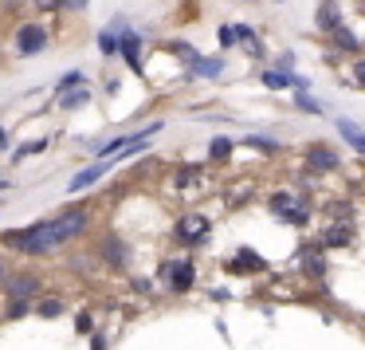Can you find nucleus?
<instances>
[{
    "label": "nucleus",
    "mask_w": 365,
    "mask_h": 350,
    "mask_svg": "<svg viewBox=\"0 0 365 350\" xmlns=\"http://www.w3.org/2000/svg\"><path fill=\"white\" fill-rule=\"evenodd\" d=\"M338 134L346 138V142L354 146L357 154H365V130H361V126H354L349 119H338Z\"/></svg>",
    "instance_id": "2eb2a0df"
},
{
    "label": "nucleus",
    "mask_w": 365,
    "mask_h": 350,
    "mask_svg": "<svg viewBox=\"0 0 365 350\" xmlns=\"http://www.w3.org/2000/svg\"><path fill=\"white\" fill-rule=\"evenodd\" d=\"M354 83L365 91V56H361V59H354Z\"/></svg>",
    "instance_id": "c85d7f7f"
},
{
    "label": "nucleus",
    "mask_w": 365,
    "mask_h": 350,
    "mask_svg": "<svg viewBox=\"0 0 365 350\" xmlns=\"http://www.w3.org/2000/svg\"><path fill=\"white\" fill-rule=\"evenodd\" d=\"M91 103V87H79V91H67V95H59V106L63 111H75V106Z\"/></svg>",
    "instance_id": "aec40b11"
},
{
    "label": "nucleus",
    "mask_w": 365,
    "mask_h": 350,
    "mask_svg": "<svg viewBox=\"0 0 365 350\" xmlns=\"http://www.w3.org/2000/svg\"><path fill=\"white\" fill-rule=\"evenodd\" d=\"M98 252H103V260L110 264V268H126L130 264V248L122 244L118 236H106L103 244H98Z\"/></svg>",
    "instance_id": "9d476101"
},
{
    "label": "nucleus",
    "mask_w": 365,
    "mask_h": 350,
    "mask_svg": "<svg viewBox=\"0 0 365 350\" xmlns=\"http://www.w3.org/2000/svg\"><path fill=\"white\" fill-rule=\"evenodd\" d=\"M98 51H103L106 59H114V56H122V36L114 32V28H106L103 36H98Z\"/></svg>",
    "instance_id": "dca6fc26"
},
{
    "label": "nucleus",
    "mask_w": 365,
    "mask_h": 350,
    "mask_svg": "<svg viewBox=\"0 0 365 350\" xmlns=\"http://www.w3.org/2000/svg\"><path fill=\"white\" fill-rule=\"evenodd\" d=\"M161 276H169V287H173V291H189L197 268H192V260H177V264H165Z\"/></svg>",
    "instance_id": "6e6552de"
},
{
    "label": "nucleus",
    "mask_w": 365,
    "mask_h": 350,
    "mask_svg": "<svg viewBox=\"0 0 365 350\" xmlns=\"http://www.w3.org/2000/svg\"><path fill=\"white\" fill-rule=\"evenodd\" d=\"M114 32L122 36V59H126V67H130L134 75H142V71H145V67H142V36H138V32H130L126 24H122V28H114Z\"/></svg>",
    "instance_id": "20e7f679"
},
{
    "label": "nucleus",
    "mask_w": 365,
    "mask_h": 350,
    "mask_svg": "<svg viewBox=\"0 0 365 350\" xmlns=\"http://www.w3.org/2000/svg\"><path fill=\"white\" fill-rule=\"evenodd\" d=\"M349 240H354V229H349V224H334V229L322 232V240H318V244H322V248H346Z\"/></svg>",
    "instance_id": "ddd939ff"
},
{
    "label": "nucleus",
    "mask_w": 365,
    "mask_h": 350,
    "mask_svg": "<svg viewBox=\"0 0 365 350\" xmlns=\"http://www.w3.org/2000/svg\"><path fill=\"white\" fill-rule=\"evenodd\" d=\"M307 166L310 169H338V154H334L330 146H314V150L307 154Z\"/></svg>",
    "instance_id": "f8f14e48"
},
{
    "label": "nucleus",
    "mask_w": 365,
    "mask_h": 350,
    "mask_svg": "<svg viewBox=\"0 0 365 350\" xmlns=\"http://www.w3.org/2000/svg\"><path fill=\"white\" fill-rule=\"evenodd\" d=\"M4 142H9V138H4V130H0V146H4Z\"/></svg>",
    "instance_id": "72a5a7b5"
},
{
    "label": "nucleus",
    "mask_w": 365,
    "mask_h": 350,
    "mask_svg": "<svg viewBox=\"0 0 365 350\" xmlns=\"http://www.w3.org/2000/svg\"><path fill=\"white\" fill-rule=\"evenodd\" d=\"M216 40H220V48H236V44H240V28L236 24H220V28H216Z\"/></svg>",
    "instance_id": "412c9836"
},
{
    "label": "nucleus",
    "mask_w": 365,
    "mask_h": 350,
    "mask_svg": "<svg viewBox=\"0 0 365 350\" xmlns=\"http://www.w3.org/2000/svg\"><path fill=\"white\" fill-rule=\"evenodd\" d=\"M259 79H263V87H271V91H287V87H291V71H279V67L263 71Z\"/></svg>",
    "instance_id": "a211bd4d"
},
{
    "label": "nucleus",
    "mask_w": 365,
    "mask_h": 350,
    "mask_svg": "<svg viewBox=\"0 0 365 350\" xmlns=\"http://www.w3.org/2000/svg\"><path fill=\"white\" fill-rule=\"evenodd\" d=\"M267 209H271L275 216H283V221L307 224V213H302V205H299V197H294V193H271Z\"/></svg>",
    "instance_id": "7ed1b4c3"
},
{
    "label": "nucleus",
    "mask_w": 365,
    "mask_h": 350,
    "mask_svg": "<svg viewBox=\"0 0 365 350\" xmlns=\"http://www.w3.org/2000/svg\"><path fill=\"white\" fill-rule=\"evenodd\" d=\"M79 83H87V75H83V71H67L63 79L56 83V95H67V91H75Z\"/></svg>",
    "instance_id": "4be33fe9"
},
{
    "label": "nucleus",
    "mask_w": 365,
    "mask_h": 350,
    "mask_svg": "<svg viewBox=\"0 0 365 350\" xmlns=\"http://www.w3.org/2000/svg\"><path fill=\"white\" fill-rule=\"evenodd\" d=\"M192 181H200V169H181V174H177V185H192Z\"/></svg>",
    "instance_id": "cd10ccee"
},
{
    "label": "nucleus",
    "mask_w": 365,
    "mask_h": 350,
    "mask_svg": "<svg viewBox=\"0 0 365 350\" xmlns=\"http://www.w3.org/2000/svg\"><path fill=\"white\" fill-rule=\"evenodd\" d=\"M48 48V28L43 24H20L16 28V56H40Z\"/></svg>",
    "instance_id": "f03ea898"
},
{
    "label": "nucleus",
    "mask_w": 365,
    "mask_h": 350,
    "mask_svg": "<svg viewBox=\"0 0 365 350\" xmlns=\"http://www.w3.org/2000/svg\"><path fill=\"white\" fill-rule=\"evenodd\" d=\"M28 311H36L28 299H9V311H4V319H9V323H16V319L28 315Z\"/></svg>",
    "instance_id": "5701e85b"
},
{
    "label": "nucleus",
    "mask_w": 365,
    "mask_h": 350,
    "mask_svg": "<svg viewBox=\"0 0 365 350\" xmlns=\"http://www.w3.org/2000/svg\"><path fill=\"white\" fill-rule=\"evenodd\" d=\"M228 154H232V142H228V138H216V142H212V161H224Z\"/></svg>",
    "instance_id": "a878e982"
},
{
    "label": "nucleus",
    "mask_w": 365,
    "mask_h": 350,
    "mask_svg": "<svg viewBox=\"0 0 365 350\" xmlns=\"http://www.w3.org/2000/svg\"><path fill=\"white\" fill-rule=\"evenodd\" d=\"M314 28L322 36H330L334 28H341V4L338 0H318V9H314Z\"/></svg>",
    "instance_id": "0eeeda50"
},
{
    "label": "nucleus",
    "mask_w": 365,
    "mask_h": 350,
    "mask_svg": "<svg viewBox=\"0 0 365 350\" xmlns=\"http://www.w3.org/2000/svg\"><path fill=\"white\" fill-rule=\"evenodd\" d=\"M4 279H9V268H4V260H0V287H4Z\"/></svg>",
    "instance_id": "473e14b6"
},
{
    "label": "nucleus",
    "mask_w": 365,
    "mask_h": 350,
    "mask_svg": "<svg viewBox=\"0 0 365 350\" xmlns=\"http://www.w3.org/2000/svg\"><path fill=\"white\" fill-rule=\"evenodd\" d=\"M106 169H110V161H106V158H98L91 169H83V174H75L71 181H67V193H83V189H91V185H95L98 177L106 174Z\"/></svg>",
    "instance_id": "1a4fd4ad"
},
{
    "label": "nucleus",
    "mask_w": 365,
    "mask_h": 350,
    "mask_svg": "<svg viewBox=\"0 0 365 350\" xmlns=\"http://www.w3.org/2000/svg\"><path fill=\"white\" fill-rule=\"evenodd\" d=\"M267 264H263V256H255V252H247V248H240V256L228 264V271H263Z\"/></svg>",
    "instance_id": "4468645a"
},
{
    "label": "nucleus",
    "mask_w": 365,
    "mask_h": 350,
    "mask_svg": "<svg viewBox=\"0 0 365 350\" xmlns=\"http://www.w3.org/2000/svg\"><path fill=\"white\" fill-rule=\"evenodd\" d=\"M275 67L279 71H294V51H283V56L275 59Z\"/></svg>",
    "instance_id": "c756f323"
},
{
    "label": "nucleus",
    "mask_w": 365,
    "mask_h": 350,
    "mask_svg": "<svg viewBox=\"0 0 365 350\" xmlns=\"http://www.w3.org/2000/svg\"><path fill=\"white\" fill-rule=\"evenodd\" d=\"M275 4H279V0H275Z\"/></svg>",
    "instance_id": "c9c22d12"
},
{
    "label": "nucleus",
    "mask_w": 365,
    "mask_h": 350,
    "mask_svg": "<svg viewBox=\"0 0 365 350\" xmlns=\"http://www.w3.org/2000/svg\"><path fill=\"white\" fill-rule=\"evenodd\" d=\"M189 67H192L197 75H205V79H212V75H220V71H224V59H200V56H197Z\"/></svg>",
    "instance_id": "6ab92c4d"
},
{
    "label": "nucleus",
    "mask_w": 365,
    "mask_h": 350,
    "mask_svg": "<svg viewBox=\"0 0 365 350\" xmlns=\"http://www.w3.org/2000/svg\"><path fill=\"white\" fill-rule=\"evenodd\" d=\"M63 311H67V303L59 299V295H48V299L36 303V315H40V319H59Z\"/></svg>",
    "instance_id": "f3484780"
},
{
    "label": "nucleus",
    "mask_w": 365,
    "mask_h": 350,
    "mask_svg": "<svg viewBox=\"0 0 365 350\" xmlns=\"http://www.w3.org/2000/svg\"><path fill=\"white\" fill-rule=\"evenodd\" d=\"M0 189H9V181H0Z\"/></svg>",
    "instance_id": "f704fd0d"
},
{
    "label": "nucleus",
    "mask_w": 365,
    "mask_h": 350,
    "mask_svg": "<svg viewBox=\"0 0 365 350\" xmlns=\"http://www.w3.org/2000/svg\"><path fill=\"white\" fill-rule=\"evenodd\" d=\"M43 150H48V138H40V142H24L16 154H12V158L24 161V158H36V154H43Z\"/></svg>",
    "instance_id": "b1692460"
},
{
    "label": "nucleus",
    "mask_w": 365,
    "mask_h": 350,
    "mask_svg": "<svg viewBox=\"0 0 365 350\" xmlns=\"http://www.w3.org/2000/svg\"><path fill=\"white\" fill-rule=\"evenodd\" d=\"M36 9H40V12H56V9H63V0H36Z\"/></svg>",
    "instance_id": "7c9ffc66"
},
{
    "label": "nucleus",
    "mask_w": 365,
    "mask_h": 350,
    "mask_svg": "<svg viewBox=\"0 0 365 350\" xmlns=\"http://www.w3.org/2000/svg\"><path fill=\"white\" fill-rule=\"evenodd\" d=\"M208 236V216L200 213H185L181 221H177V240H185V244H197V240Z\"/></svg>",
    "instance_id": "39448f33"
},
{
    "label": "nucleus",
    "mask_w": 365,
    "mask_h": 350,
    "mask_svg": "<svg viewBox=\"0 0 365 350\" xmlns=\"http://www.w3.org/2000/svg\"><path fill=\"white\" fill-rule=\"evenodd\" d=\"M87 224H91V209L71 205V209H59L48 221H36V224H28V229L4 232V244L20 256H51L56 248H63L67 240L83 236Z\"/></svg>",
    "instance_id": "f257e3e1"
},
{
    "label": "nucleus",
    "mask_w": 365,
    "mask_h": 350,
    "mask_svg": "<svg viewBox=\"0 0 365 350\" xmlns=\"http://www.w3.org/2000/svg\"><path fill=\"white\" fill-rule=\"evenodd\" d=\"M4 291H9V299H32V295L40 291V276H32V271H16V276L4 279Z\"/></svg>",
    "instance_id": "423d86ee"
},
{
    "label": "nucleus",
    "mask_w": 365,
    "mask_h": 350,
    "mask_svg": "<svg viewBox=\"0 0 365 350\" xmlns=\"http://www.w3.org/2000/svg\"><path fill=\"white\" fill-rule=\"evenodd\" d=\"M294 103H299V111H310V114H322L326 106L318 103V99H310L307 91H294Z\"/></svg>",
    "instance_id": "393cba45"
},
{
    "label": "nucleus",
    "mask_w": 365,
    "mask_h": 350,
    "mask_svg": "<svg viewBox=\"0 0 365 350\" xmlns=\"http://www.w3.org/2000/svg\"><path fill=\"white\" fill-rule=\"evenodd\" d=\"M330 48L334 51H346V56H357V51H361V44H357V36L341 24V28H334V32H330Z\"/></svg>",
    "instance_id": "9b49d317"
},
{
    "label": "nucleus",
    "mask_w": 365,
    "mask_h": 350,
    "mask_svg": "<svg viewBox=\"0 0 365 350\" xmlns=\"http://www.w3.org/2000/svg\"><path fill=\"white\" fill-rule=\"evenodd\" d=\"M87 4H91V0H63L67 12H87Z\"/></svg>",
    "instance_id": "2f4dec72"
},
{
    "label": "nucleus",
    "mask_w": 365,
    "mask_h": 350,
    "mask_svg": "<svg viewBox=\"0 0 365 350\" xmlns=\"http://www.w3.org/2000/svg\"><path fill=\"white\" fill-rule=\"evenodd\" d=\"M247 146H255V150H267V154H271V150H279V146L271 142V138H259V134H252V138H247Z\"/></svg>",
    "instance_id": "bb28decb"
}]
</instances>
